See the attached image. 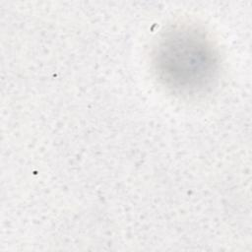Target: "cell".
Segmentation results:
<instances>
[{
    "mask_svg": "<svg viewBox=\"0 0 252 252\" xmlns=\"http://www.w3.org/2000/svg\"><path fill=\"white\" fill-rule=\"evenodd\" d=\"M154 65L165 86L181 93H194L215 78L218 56L202 32L181 27L167 32L158 41Z\"/></svg>",
    "mask_w": 252,
    "mask_h": 252,
    "instance_id": "obj_1",
    "label": "cell"
}]
</instances>
